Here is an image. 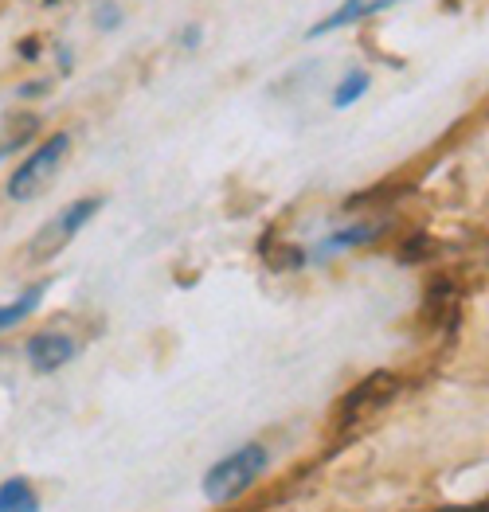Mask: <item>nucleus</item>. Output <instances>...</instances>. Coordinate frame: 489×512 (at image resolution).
I'll list each match as a JSON object with an SVG mask.
<instances>
[{
    "label": "nucleus",
    "mask_w": 489,
    "mask_h": 512,
    "mask_svg": "<svg viewBox=\"0 0 489 512\" xmlns=\"http://www.w3.org/2000/svg\"><path fill=\"white\" fill-rule=\"evenodd\" d=\"M270 466V450L263 442H243L239 450L223 454L212 470L204 473V497L212 505H231L235 497H243Z\"/></svg>",
    "instance_id": "f257e3e1"
},
{
    "label": "nucleus",
    "mask_w": 489,
    "mask_h": 512,
    "mask_svg": "<svg viewBox=\"0 0 489 512\" xmlns=\"http://www.w3.org/2000/svg\"><path fill=\"white\" fill-rule=\"evenodd\" d=\"M67 153H71V133H67V129L47 133L44 141H40L16 169H12L8 184H4V196H8L12 204H28V200H36L40 192H47V184L59 176L63 161H67Z\"/></svg>",
    "instance_id": "f03ea898"
},
{
    "label": "nucleus",
    "mask_w": 489,
    "mask_h": 512,
    "mask_svg": "<svg viewBox=\"0 0 489 512\" xmlns=\"http://www.w3.org/2000/svg\"><path fill=\"white\" fill-rule=\"evenodd\" d=\"M102 204H106L102 196H79V200H71L63 212L51 215L44 227L32 235V243H28L32 262H51L59 251H67V247L75 243V235L87 231L90 219L102 212Z\"/></svg>",
    "instance_id": "7ed1b4c3"
},
{
    "label": "nucleus",
    "mask_w": 489,
    "mask_h": 512,
    "mask_svg": "<svg viewBox=\"0 0 489 512\" xmlns=\"http://www.w3.org/2000/svg\"><path fill=\"white\" fill-rule=\"evenodd\" d=\"M388 227H392L388 219H349L345 227H337L321 243H313L306 251V262H329V258H341L349 251H360V247H372V243L384 239Z\"/></svg>",
    "instance_id": "20e7f679"
},
{
    "label": "nucleus",
    "mask_w": 489,
    "mask_h": 512,
    "mask_svg": "<svg viewBox=\"0 0 489 512\" xmlns=\"http://www.w3.org/2000/svg\"><path fill=\"white\" fill-rule=\"evenodd\" d=\"M24 356H28V368L36 376H51L59 368H67L75 356H79V341L63 329H40L24 341Z\"/></svg>",
    "instance_id": "39448f33"
},
{
    "label": "nucleus",
    "mask_w": 489,
    "mask_h": 512,
    "mask_svg": "<svg viewBox=\"0 0 489 512\" xmlns=\"http://www.w3.org/2000/svg\"><path fill=\"white\" fill-rule=\"evenodd\" d=\"M403 0H341L333 12H325L317 24H313L310 40L317 36H333V32H345V28H353V24H364V20H372V16H380V12H388V8H396Z\"/></svg>",
    "instance_id": "423d86ee"
},
{
    "label": "nucleus",
    "mask_w": 489,
    "mask_h": 512,
    "mask_svg": "<svg viewBox=\"0 0 489 512\" xmlns=\"http://www.w3.org/2000/svg\"><path fill=\"white\" fill-rule=\"evenodd\" d=\"M44 294H47V282H36L32 290L16 294L12 301H0V333H8V329H16V325H24V321L40 309Z\"/></svg>",
    "instance_id": "0eeeda50"
},
{
    "label": "nucleus",
    "mask_w": 489,
    "mask_h": 512,
    "mask_svg": "<svg viewBox=\"0 0 489 512\" xmlns=\"http://www.w3.org/2000/svg\"><path fill=\"white\" fill-rule=\"evenodd\" d=\"M0 512H40V493L28 477L0 481Z\"/></svg>",
    "instance_id": "6e6552de"
},
{
    "label": "nucleus",
    "mask_w": 489,
    "mask_h": 512,
    "mask_svg": "<svg viewBox=\"0 0 489 512\" xmlns=\"http://www.w3.org/2000/svg\"><path fill=\"white\" fill-rule=\"evenodd\" d=\"M368 90H372V75H368L364 67H349V71L337 79V86H333V106H337V110L356 106Z\"/></svg>",
    "instance_id": "1a4fd4ad"
},
{
    "label": "nucleus",
    "mask_w": 489,
    "mask_h": 512,
    "mask_svg": "<svg viewBox=\"0 0 489 512\" xmlns=\"http://www.w3.org/2000/svg\"><path fill=\"white\" fill-rule=\"evenodd\" d=\"M90 24H94V32H118L126 24V8L118 0H98L90 12Z\"/></svg>",
    "instance_id": "9d476101"
},
{
    "label": "nucleus",
    "mask_w": 489,
    "mask_h": 512,
    "mask_svg": "<svg viewBox=\"0 0 489 512\" xmlns=\"http://www.w3.org/2000/svg\"><path fill=\"white\" fill-rule=\"evenodd\" d=\"M32 133H36V122L24 126L20 133H12V137H4V141H0V161L12 157V153H20V149H28V145H32Z\"/></svg>",
    "instance_id": "9b49d317"
},
{
    "label": "nucleus",
    "mask_w": 489,
    "mask_h": 512,
    "mask_svg": "<svg viewBox=\"0 0 489 512\" xmlns=\"http://www.w3.org/2000/svg\"><path fill=\"white\" fill-rule=\"evenodd\" d=\"M200 43H204V28H200V24H188V28L180 32V47H184V51H196Z\"/></svg>",
    "instance_id": "f8f14e48"
},
{
    "label": "nucleus",
    "mask_w": 489,
    "mask_h": 512,
    "mask_svg": "<svg viewBox=\"0 0 489 512\" xmlns=\"http://www.w3.org/2000/svg\"><path fill=\"white\" fill-rule=\"evenodd\" d=\"M55 63H59L63 75H71V71H75V51H71V47H59V51H55Z\"/></svg>",
    "instance_id": "ddd939ff"
},
{
    "label": "nucleus",
    "mask_w": 489,
    "mask_h": 512,
    "mask_svg": "<svg viewBox=\"0 0 489 512\" xmlns=\"http://www.w3.org/2000/svg\"><path fill=\"white\" fill-rule=\"evenodd\" d=\"M47 79H36V83H24L20 86V98H44V90H47Z\"/></svg>",
    "instance_id": "4468645a"
},
{
    "label": "nucleus",
    "mask_w": 489,
    "mask_h": 512,
    "mask_svg": "<svg viewBox=\"0 0 489 512\" xmlns=\"http://www.w3.org/2000/svg\"><path fill=\"white\" fill-rule=\"evenodd\" d=\"M435 512H489V501L486 505H450V509H435Z\"/></svg>",
    "instance_id": "2eb2a0df"
},
{
    "label": "nucleus",
    "mask_w": 489,
    "mask_h": 512,
    "mask_svg": "<svg viewBox=\"0 0 489 512\" xmlns=\"http://www.w3.org/2000/svg\"><path fill=\"white\" fill-rule=\"evenodd\" d=\"M20 55H24V59H36V55H40V43L24 40V43H20Z\"/></svg>",
    "instance_id": "dca6fc26"
}]
</instances>
